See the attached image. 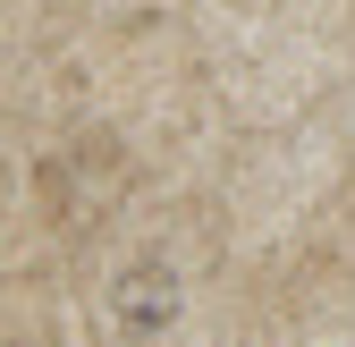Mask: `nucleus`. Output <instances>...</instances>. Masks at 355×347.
I'll return each instance as SVG.
<instances>
[{
    "mask_svg": "<svg viewBox=\"0 0 355 347\" xmlns=\"http://www.w3.org/2000/svg\"><path fill=\"white\" fill-rule=\"evenodd\" d=\"M169 314H178V280H169L161 263H136V271L119 280V322L136 330V339H153Z\"/></svg>",
    "mask_w": 355,
    "mask_h": 347,
    "instance_id": "obj_1",
    "label": "nucleus"
}]
</instances>
